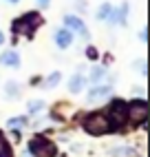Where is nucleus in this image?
<instances>
[{
    "label": "nucleus",
    "mask_w": 150,
    "mask_h": 157,
    "mask_svg": "<svg viewBox=\"0 0 150 157\" xmlns=\"http://www.w3.org/2000/svg\"><path fill=\"white\" fill-rule=\"evenodd\" d=\"M38 2H40V5H44V7H47V5H49V0H38Z\"/></svg>",
    "instance_id": "20"
},
{
    "label": "nucleus",
    "mask_w": 150,
    "mask_h": 157,
    "mask_svg": "<svg viewBox=\"0 0 150 157\" xmlns=\"http://www.w3.org/2000/svg\"><path fill=\"white\" fill-rule=\"evenodd\" d=\"M111 128H122L124 124L128 122V106L122 102V100H117L113 106H111Z\"/></svg>",
    "instance_id": "3"
},
{
    "label": "nucleus",
    "mask_w": 150,
    "mask_h": 157,
    "mask_svg": "<svg viewBox=\"0 0 150 157\" xmlns=\"http://www.w3.org/2000/svg\"><path fill=\"white\" fill-rule=\"evenodd\" d=\"M0 157H11V148H9V144H7L2 133H0Z\"/></svg>",
    "instance_id": "11"
},
{
    "label": "nucleus",
    "mask_w": 150,
    "mask_h": 157,
    "mask_svg": "<svg viewBox=\"0 0 150 157\" xmlns=\"http://www.w3.org/2000/svg\"><path fill=\"white\" fill-rule=\"evenodd\" d=\"M0 64L11 67V69H18V67H20V56L16 53V51H5V53L0 56Z\"/></svg>",
    "instance_id": "7"
},
{
    "label": "nucleus",
    "mask_w": 150,
    "mask_h": 157,
    "mask_svg": "<svg viewBox=\"0 0 150 157\" xmlns=\"http://www.w3.org/2000/svg\"><path fill=\"white\" fill-rule=\"evenodd\" d=\"M29 153L33 157H53L55 155V146L44 137H33L29 144Z\"/></svg>",
    "instance_id": "2"
},
{
    "label": "nucleus",
    "mask_w": 150,
    "mask_h": 157,
    "mask_svg": "<svg viewBox=\"0 0 150 157\" xmlns=\"http://www.w3.org/2000/svg\"><path fill=\"white\" fill-rule=\"evenodd\" d=\"M111 86L106 84V86H95V89H91V93H88V102H97L99 98H106V95H111Z\"/></svg>",
    "instance_id": "8"
},
{
    "label": "nucleus",
    "mask_w": 150,
    "mask_h": 157,
    "mask_svg": "<svg viewBox=\"0 0 150 157\" xmlns=\"http://www.w3.org/2000/svg\"><path fill=\"white\" fill-rule=\"evenodd\" d=\"M84 86H86V80H84L82 75H73L71 82H69V91L71 93H80Z\"/></svg>",
    "instance_id": "10"
},
{
    "label": "nucleus",
    "mask_w": 150,
    "mask_h": 157,
    "mask_svg": "<svg viewBox=\"0 0 150 157\" xmlns=\"http://www.w3.org/2000/svg\"><path fill=\"white\" fill-rule=\"evenodd\" d=\"M55 42H58V47H62V49H66L69 44H71V33H69V29H60L58 33H55Z\"/></svg>",
    "instance_id": "9"
},
{
    "label": "nucleus",
    "mask_w": 150,
    "mask_h": 157,
    "mask_svg": "<svg viewBox=\"0 0 150 157\" xmlns=\"http://www.w3.org/2000/svg\"><path fill=\"white\" fill-rule=\"evenodd\" d=\"M5 42V36H2V31H0V44H2Z\"/></svg>",
    "instance_id": "21"
},
{
    "label": "nucleus",
    "mask_w": 150,
    "mask_h": 157,
    "mask_svg": "<svg viewBox=\"0 0 150 157\" xmlns=\"http://www.w3.org/2000/svg\"><path fill=\"white\" fill-rule=\"evenodd\" d=\"M84 128L91 135H104L111 131V122L104 113H91L86 120H84Z\"/></svg>",
    "instance_id": "1"
},
{
    "label": "nucleus",
    "mask_w": 150,
    "mask_h": 157,
    "mask_svg": "<svg viewBox=\"0 0 150 157\" xmlns=\"http://www.w3.org/2000/svg\"><path fill=\"white\" fill-rule=\"evenodd\" d=\"M64 25H66L69 29H75V31L82 33L84 38L88 36V31H86V27H84V22H82L80 18H75V16H66V18H64Z\"/></svg>",
    "instance_id": "6"
},
{
    "label": "nucleus",
    "mask_w": 150,
    "mask_h": 157,
    "mask_svg": "<svg viewBox=\"0 0 150 157\" xmlns=\"http://www.w3.org/2000/svg\"><path fill=\"white\" fill-rule=\"evenodd\" d=\"M148 102L146 100H135L130 106H128V120H133V124H141L148 117Z\"/></svg>",
    "instance_id": "5"
},
{
    "label": "nucleus",
    "mask_w": 150,
    "mask_h": 157,
    "mask_svg": "<svg viewBox=\"0 0 150 157\" xmlns=\"http://www.w3.org/2000/svg\"><path fill=\"white\" fill-rule=\"evenodd\" d=\"M111 5H102L99 7V11H97V20H106V18H108V13H111Z\"/></svg>",
    "instance_id": "13"
},
{
    "label": "nucleus",
    "mask_w": 150,
    "mask_h": 157,
    "mask_svg": "<svg viewBox=\"0 0 150 157\" xmlns=\"http://www.w3.org/2000/svg\"><path fill=\"white\" fill-rule=\"evenodd\" d=\"M86 56L95 60V58H97V51H95V49H88V51H86Z\"/></svg>",
    "instance_id": "19"
},
{
    "label": "nucleus",
    "mask_w": 150,
    "mask_h": 157,
    "mask_svg": "<svg viewBox=\"0 0 150 157\" xmlns=\"http://www.w3.org/2000/svg\"><path fill=\"white\" fill-rule=\"evenodd\" d=\"M60 78H62L60 73H51V75H49V80H47V86H49V89H53V86H55L58 82H60Z\"/></svg>",
    "instance_id": "15"
},
{
    "label": "nucleus",
    "mask_w": 150,
    "mask_h": 157,
    "mask_svg": "<svg viewBox=\"0 0 150 157\" xmlns=\"http://www.w3.org/2000/svg\"><path fill=\"white\" fill-rule=\"evenodd\" d=\"M9 128H20V126H24L27 124V117H16V120H9Z\"/></svg>",
    "instance_id": "14"
},
{
    "label": "nucleus",
    "mask_w": 150,
    "mask_h": 157,
    "mask_svg": "<svg viewBox=\"0 0 150 157\" xmlns=\"http://www.w3.org/2000/svg\"><path fill=\"white\" fill-rule=\"evenodd\" d=\"M38 25H40V16H38V13H27V16H22L20 20H16V22H13V29H16V33H27V36H31Z\"/></svg>",
    "instance_id": "4"
},
{
    "label": "nucleus",
    "mask_w": 150,
    "mask_h": 157,
    "mask_svg": "<svg viewBox=\"0 0 150 157\" xmlns=\"http://www.w3.org/2000/svg\"><path fill=\"white\" fill-rule=\"evenodd\" d=\"M42 106H44V102L36 100V102H31V104H29V111H31V113H36V111H40Z\"/></svg>",
    "instance_id": "16"
},
{
    "label": "nucleus",
    "mask_w": 150,
    "mask_h": 157,
    "mask_svg": "<svg viewBox=\"0 0 150 157\" xmlns=\"http://www.w3.org/2000/svg\"><path fill=\"white\" fill-rule=\"evenodd\" d=\"M104 73H106V69H104V67H95V69L91 71V80L95 82V84H97V82L104 78Z\"/></svg>",
    "instance_id": "12"
},
{
    "label": "nucleus",
    "mask_w": 150,
    "mask_h": 157,
    "mask_svg": "<svg viewBox=\"0 0 150 157\" xmlns=\"http://www.w3.org/2000/svg\"><path fill=\"white\" fill-rule=\"evenodd\" d=\"M9 2H18V0H9Z\"/></svg>",
    "instance_id": "22"
},
{
    "label": "nucleus",
    "mask_w": 150,
    "mask_h": 157,
    "mask_svg": "<svg viewBox=\"0 0 150 157\" xmlns=\"http://www.w3.org/2000/svg\"><path fill=\"white\" fill-rule=\"evenodd\" d=\"M5 91H7V93H11V95H16V93H18V86L13 84V82H9V84L5 86Z\"/></svg>",
    "instance_id": "17"
},
{
    "label": "nucleus",
    "mask_w": 150,
    "mask_h": 157,
    "mask_svg": "<svg viewBox=\"0 0 150 157\" xmlns=\"http://www.w3.org/2000/svg\"><path fill=\"white\" fill-rule=\"evenodd\" d=\"M137 69H139V73H146V62L139 60V62H137Z\"/></svg>",
    "instance_id": "18"
}]
</instances>
